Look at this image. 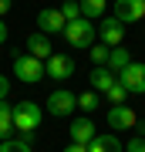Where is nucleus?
Masks as SVG:
<instances>
[{"label":"nucleus","instance_id":"obj_13","mask_svg":"<svg viewBox=\"0 0 145 152\" xmlns=\"http://www.w3.org/2000/svg\"><path fill=\"white\" fill-rule=\"evenodd\" d=\"M71 142H78V145H88V142H91L98 132H95V122L91 118H78V122H71Z\"/></svg>","mask_w":145,"mask_h":152},{"label":"nucleus","instance_id":"obj_14","mask_svg":"<svg viewBox=\"0 0 145 152\" xmlns=\"http://www.w3.org/2000/svg\"><path fill=\"white\" fill-rule=\"evenodd\" d=\"M14 105H7V98L0 102V139H14Z\"/></svg>","mask_w":145,"mask_h":152},{"label":"nucleus","instance_id":"obj_3","mask_svg":"<svg viewBox=\"0 0 145 152\" xmlns=\"http://www.w3.org/2000/svg\"><path fill=\"white\" fill-rule=\"evenodd\" d=\"M14 78H20L24 85H37L47 78V71H44V61L34 58V54H17L14 58Z\"/></svg>","mask_w":145,"mask_h":152},{"label":"nucleus","instance_id":"obj_1","mask_svg":"<svg viewBox=\"0 0 145 152\" xmlns=\"http://www.w3.org/2000/svg\"><path fill=\"white\" fill-rule=\"evenodd\" d=\"M95 37H98V24L88 20V17L68 20V27H64V41L71 44V48H78V51H88L95 44Z\"/></svg>","mask_w":145,"mask_h":152},{"label":"nucleus","instance_id":"obj_5","mask_svg":"<svg viewBox=\"0 0 145 152\" xmlns=\"http://www.w3.org/2000/svg\"><path fill=\"white\" fill-rule=\"evenodd\" d=\"M98 41L108 44V48H122V41H125V24L118 20V17H101L98 20Z\"/></svg>","mask_w":145,"mask_h":152},{"label":"nucleus","instance_id":"obj_19","mask_svg":"<svg viewBox=\"0 0 145 152\" xmlns=\"http://www.w3.org/2000/svg\"><path fill=\"white\" fill-rule=\"evenodd\" d=\"M98 105H101V95H98V91H81L78 95V108L81 112H95Z\"/></svg>","mask_w":145,"mask_h":152},{"label":"nucleus","instance_id":"obj_16","mask_svg":"<svg viewBox=\"0 0 145 152\" xmlns=\"http://www.w3.org/2000/svg\"><path fill=\"white\" fill-rule=\"evenodd\" d=\"M105 7H108V0H81V17H88V20H101V17H105Z\"/></svg>","mask_w":145,"mask_h":152},{"label":"nucleus","instance_id":"obj_18","mask_svg":"<svg viewBox=\"0 0 145 152\" xmlns=\"http://www.w3.org/2000/svg\"><path fill=\"white\" fill-rule=\"evenodd\" d=\"M132 91H128V88H125L122 81H115L111 88H108V95H105V102L108 105H125V98H128Z\"/></svg>","mask_w":145,"mask_h":152},{"label":"nucleus","instance_id":"obj_24","mask_svg":"<svg viewBox=\"0 0 145 152\" xmlns=\"http://www.w3.org/2000/svg\"><path fill=\"white\" fill-rule=\"evenodd\" d=\"M7 95H10V81H7V78L4 75H0V102H4V98Z\"/></svg>","mask_w":145,"mask_h":152},{"label":"nucleus","instance_id":"obj_2","mask_svg":"<svg viewBox=\"0 0 145 152\" xmlns=\"http://www.w3.org/2000/svg\"><path fill=\"white\" fill-rule=\"evenodd\" d=\"M44 122V108L37 102H17L14 105V129L17 132H37Z\"/></svg>","mask_w":145,"mask_h":152},{"label":"nucleus","instance_id":"obj_25","mask_svg":"<svg viewBox=\"0 0 145 152\" xmlns=\"http://www.w3.org/2000/svg\"><path fill=\"white\" fill-rule=\"evenodd\" d=\"M64 152H88V145H78V142H71V145H68Z\"/></svg>","mask_w":145,"mask_h":152},{"label":"nucleus","instance_id":"obj_20","mask_svg":"<svg viewBox=\"0 0 145 152\" xmlns=\"http://www.w3.org/2000/svg\"><path fill=\"white\" fill-rule=\"evenodd\" d=\"M0 152H31V142H20V139H0Z\"/></svg>","mask_w":145,"mask_h":152},{"label":"nucleus","instance_id":"obj_17","mask_svg":"<svg viewBox=\"0 0 145 152\" xmlns=\"http://www.w3.org/2000/svg\"><path fill=\"white\" fill-rule=\"evenodd\" d=\"M128 64H132V54H128V51H125V48H111V54H108V68L118 75V71H125Z\"/></svg>","mask_w":145,"mask_h":152},{"label":"nucleus","instance_id":"obj_21","mask_svg":"<svg viewBox=\"0 0 145 152\" xmlns=\"http://www.w3.org/2000/svg\"><path fill=\"white\" fill-rule=\"evenodd\" d=\"M91 61L95 64H108V54H111V48H108V44H91Z\"/></svg>","mask_w":145,"mask_h":152},{"label":"nucleus","instance_id":"obj_23","mask_svg":"<svg viewBox=\"0 0 145 152\" xmlns=\"http://www.w3.org/2000/svg\"><path fill=\"white\" fill-rule=\"evenodd\" d=\"M125 152H145V135H132L128 145H125Z\"/></svg>","mask_w":145,"mask_h":152},{"label":"nucleus","instance_id":"obj_15","mask_svg":"<svg viewBox=\"0 0 145 152\" xmlns=\"http://www.w3.org/2000/svg\"><path fill=\"white\" fill-rule=\"evenodd\" d=\"M88 152H122V142L115 135H95L88 142Z\"/></svg>","mask_w":145,"mask_h":152},{"label":"nucleus","instance_id":"obj_10","mask_svg":"<svg viewBox=\"0 0 145 152\" xmlns=\"http://www.w3.org/2000/svg\"><path fill=\"white\" fill-rule=\"evenodd\" d=\"M108 125H111L115 132H125V129H135L138 118H135V112L128 105H111V108H108Z\"/></svg>","mask_w":145,"mask_h":152},{"label":"nucleus","instance_id":"obj_9","mask_svg":"<svg viewBox=\"0 0 145 152\" xmlns=\"http://www.w3.org/2000/svg\"><path fill=\"white\" fill-rule=\"evenodd\" d=\"M115 17L122 24H135L145 17V0H115Z\"/></svg>","mask_w":145,"mask_h":152},{"label":"nucleus","instance_id":"obj_22","mask_svg":"<svg viewBox=\"0 0 145 152\" xmlns=\"http://www.w3.org/2000/svg\"><path fill=\"white\" fill-rule=\"evenodd\" d=\"M61 14H64L68 20H78L81 17V0H64V4H61Z\"/></svg>","mask_w":145,"mask_h":152},{"label":"nucleus","instance_id":"obj_11","mask_svg":"<svg viewBox=\"0 0 145 152\" xmlns=\"http://www.w3.org/2000/svg\"><path fill=\"white\" fill-rule=\"evenodd\" d=\"M88 81H91V91L108 95V88L118 81V75H115V71L108 68V64H95V68H91V75H88Z\"/></svg>","mask_w":145,"mask_h":152},{"label":"nucleus","instance_id":"obj_7","mask_svg":"<svg viewBox=\"0 0 145 152\" xmlns=\"http://www.w3.org/2000/svg\"><path fill=\"white\" fill-rule=\"evenodd\" d=\"M44 71H47V78H54V81H68L74 75V58L71 54H51L44 61Z\"/></svg>","mask_w":145,"mask_h":152},{"label":"nucleus","instance_id":"obj_8","mask_svg":"<svg viewBox=\"0 0 145 152\" xmlns=\"http://www.w3.org/2000/svg\"><path fill=\"white\" fill-rule=\"evenodd\" d=\"M118 81L128 88L132 95H145V64L142 61H132L125 71H118Z\"/></svg>","mask_w":145,"mask_h":152},{"label":"nucleus","instance_id":"obj_27","mask_svg":"<svg viewBox=\"0 0 145 152\" xmlns=\"http://www.w3.org/2000/svg\"><path fill=\"white\" fill-rule=\"evenodd\" d=\"M7 41V24H4V17H0V44Z\"/></svg>","mask_w":145,"mask_h":152},{"label":"nucleus","instance_id":"obj_4","mask_svg":"<svg viewBox=\"0 0 145 152\" xmlns=\"http://www.w3.org/2000/svg\"><path fill=\"white\" fill-rule=\"evenodd\" d=\"M74 108H78V95L68 91V88H58V91L47 95V112L54 115V118H68Z\"/></svg>","mask_w":145,"mask_h":152},{"label":"nucleus","instance_id":"obj_6","mask_svg":"<svg viewBox=\"0 0 145 152\" xmlns=\"http://www.w3.org/2000/svg\"><path fill=\"white\" fill-rule=\"evenodd\" d=\"M64 27H68V17L61 14V7H44V10L37 14V31L41 34H64Z\"/></svg>","mask_w":145,"mask_h":152},{"label":"nucleus","instance_id":"obj_12","mask_svg":"<svg viewBox=\"0 0 145 152\" xmlns=\"http://www.w3.org/2000/svg\"><path fill=\"white\" fill-rule=\"evenodd\" d=\"M27 54H34V58H41V61H47L51 54H54V44H51V37L47 34H31L27 37Z\"/></svg>","mask_w":145,"mask_h":152},{"label":"nucleus","instance_id":"obj_26","mask_svg":"<svg viewBox=\"0 0 145 152\" xmlns=\"http://www.w3.org/2000/svg\"><path fill=\"white\" fill-rule=\"evenodd\" d=\"M10 7H14V0H0V17H4L7 10H10Z\"/></svg>","mask_w":145,"mask_h":152}]
</instances>
